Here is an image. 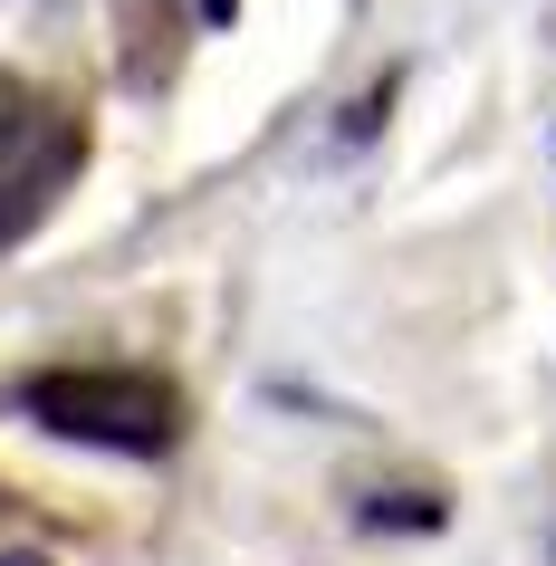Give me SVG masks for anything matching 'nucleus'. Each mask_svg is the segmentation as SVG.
<instances>
[{
    "label": "nucleus",
    "mask_w": 556,
    "mask_h": 566,
    "mask_svg": "<svg viewBox=\"0 0 556 566\" xmlns=\"http://www.w3.org/2000/svg\"><path fill=\"white\" fill-rule=\"evenodd\" d=\"M77 174H87V116L0 67V260L67 202Z\"/></svg>",
    "instance_id": "2"
},
{
    "label": "nucleus",
    "mask_w": 556,
    "mask_h": 566,
    "mask_svg": "<svg viewBox=\"0 0 556 566\" xmlns=\"http://www.w3.org/2000/svg\"><path fill=\"white\" fill-rule=\"evenodd\" d=\"M20 413L49 422L59 442H87V451H154L182 442V394L164 375H135V365H49L20 385Z\"/></svg>",
    "instance_id": "1"
},
{
    "label": "nucleus",
    "mask_w": 556,
    "mask_h": 566,
    "mask_svg": "<svg viewBox=\"0 0 556 566\" xmlns=\"http://www.w3.org/2000/svg\"><path fill=\"white\" fill-rule=\"evenodd\" d=\"M182 10H192L202 30H231V10H240V0H182Z\"/></svg>",
    "instance_id": "3"
}]
</instances>
